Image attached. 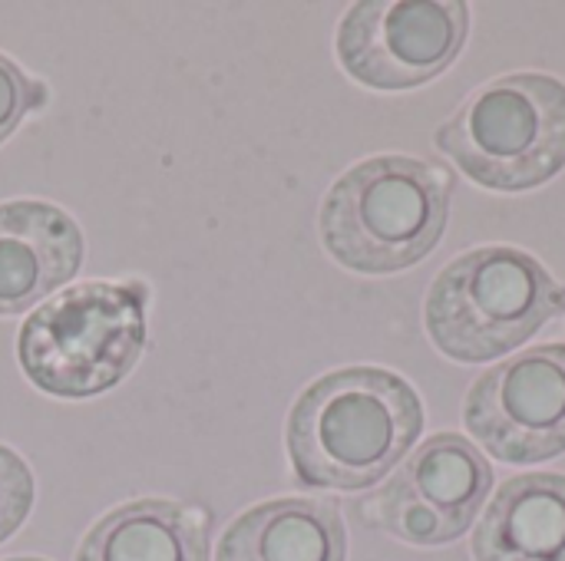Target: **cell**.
<instances>
[{
    "mask_svg": "<svg viewBox=\"0 0 565 561\" xmlns=\"http://www.w3.org/2000/svg\"><path fill=\"white\" fill-rule=\"evenodd\" d=\"M463 420L500 463L533 466L565 453V344L490 367L467 393Z\"/></svg>",
    "mask_w": 565,
    "mask_h": 561,
    "instance_id": "obj_7",
    "label": "cell"
},
{
    "mask_svg": "<svg viewBox=\"0 0 565 561\" xmlns=\"http://www.w3.org/2000/svg\"><path fill=\"white\" fill-rule=\"evenodd\" d=\"M467 33L460 0H364L338 26V60L371 89H414L460 56Z\"/></svg>",
    "mask_w": 565,
    "mask_h": 561,
    "instance_id": "obj_6",
    "label": "cell"
},
{
    "mask_svg": "<svg viewBox=\"0 0 565 561\" xmlns=\"http://www.w3.org/2000/svg\"><path fill=\"white\" fill-rule=\"evenodd\" d=\"M43 106L46 86L0 53V142H7L20 129V122Z\"/></svg>",
    "mask_w": 565,
    "mask_h": 561,
    "instance_id": "obj_13",
    "label": "cell"
},
{
    "mask_svg": "<svg viewBox=\"0 0 565 561\" xmlns=\"http://www.w3.org/2000/svg\"><path fill=\"white\" fill-rule=\"evenodd\" d=\"M215 561H348V529L334 503L271 499L225 529Z\"/></svg>",
    "mask_w": 565,
    "mask_h": 561,
    "instance_id": "obj_10",
    "label": "cell"
},
{
    "mask_svg": "<svg viewBox=\"0 0 565 561\" xmlns=\"http://www.w3.org/2000/svg\"><path fill=\"white\" fill-rule=\"evenodd\" d=\"M33 509V473L20 453L0 446V546L26 522Z\"/></svg>",
    "mask_w": 565,
    "mask_h": 561,
    "instance_id": "obj_14",
    "label": "cell"
},
{
    "mask_svg": "<svg viewBox=\"0 0 565 561\" xmlns=\"http://www.w3.org/2000/svg\"><path fill=\"white\" fill-rule=\"evenodd\" d=\"M490 460L457 433L427 440L374 499V522L401 542L434 549L457 542L487 506Z\"/></svg>",
    "mask_w": 565,
    "mask_h": 561,
    "instance_id": "obj_8",
    "label": "cell"
},
{
    "mask_svg": "<svg viewBox=\"0 0 565 561\" xmlns=\"http://www.w3.org/2000/svg\"><path fill=\"white\" fill-rule=\"evenodd\" d=\"M450 192V175L424 159H364L324 195L321 241L338 265L358 274L404 271L440 245Z\"/></svg>",
    "mask_w": 565,
    "mask_h": 561,
    "instance_id": "obj_2",
    "label": "cell"
},
{
    "mask_svg": "<svg viewBox=\"0 0 565 561\" xmlns=\"http://www.w3.org/2000/svg\"><path fill=\"white\" fill-rule=\"evenodd\" d=\"M473 559L565 561V476L507 479L473 532Z\"/></svg>",
    "mask_w": 565,
    "mask_h": 561,
    "instance_id": "obj_11",
    "label": "cell"
},
{
    "mask_svg": "<svg viewBox=\"0 0 565 561\" xmlns=\"http://www.w3.org/2000/svg\"><path fill=\"white\" fill-rule=\"evenodd\" d=\"M86 241L79 225L50 202L17 198L0 205V317L26 314L73 281Z\"/></svg>",
    "mask_w": 565,
    "mask_h": 561,
    "instance_id": "obj_9",
    "label": "cell"
},
{
    "mask_svg": "<svg viewBox=\"0 0 565 561\" xmlns=\"http://www.w3.org/2000/svg\"><path fill=\"white\" fill-rule=\"evenodd\" d=\"M434 142L483 188H536L565 169V83L546 73L493 79L454 109Z\"/></svg>",
    "mask_w": 565,
    "mask_h": 561,
    "instance_id": "obj_5",
    "label": "cell"
},
{
    "mask_svg": "<svg viewBox=\"0 0 565 561\" xmlns=\"http://www.w3.org/2000/svg\"><path fill=\"white\" fill-rule=\"evenodd\" d=\"M76 561H209V516L172 499L122 503L83 536Z\"/></svg>",
    "mask_w": 565,
    "mask_h": 561,
    "instance_id": "obj_12",
    "label": "cell"
},
{
    "mask_svg": "<svg viewBox=\"0 0 565 561\" xmlns=\"http://www.w3.org/2000/svg\"><path fill=\"white\" fill-rule=\"evenodd\" d=\"M146 350V288L83 281L33 308L17 337L26 380L60 400H89L132 374Z\"/></svg>",
    "mask_w": 565,
    "mask_h": 561,
    "instance_id": "obj_3",
    "label": "cell"
},
{
    "mask_svg": "<svg viewBox=\"0 0 565 561\" xmlns=\"http://www.w3.org/2000/svg\"><path fill=\"white\" fill-rule=\"evenodd\" d=\"M7 561H46V559H7Z\"/></svg>",
    "mask_w": 565,
    "mask_h": 561,
    "instance_id": "obj_15",
    "label": "cell"
},
{
    "mask_svg": "<svg viewBox=\"0 0 565 561\" xmlns=\"http://www.w3.org/2000/svg\"><path fill=\"white\" fill-rule=\"evenodd\" d=\"M565 311V288L526 251L490 245L450 261L424 308L427 334L460 364L497 360Z\"/></svg>",
    "mask_w": 565,
    "mask_h": 561,
    "instance_id": "obj_4",
    "label": "cell"
},
{
    "mask_svg": "<svg viewBox=\"0 0 565 561\" xmlns=\"http://www.w3.org/2000/svg\"><path fill=\"white\" fill-rule=\"evenodd\" d=\"M417 390L381 367H344L301 390L288 413L285 446L308 489L361 493L381 483L420 440Z\"/></svg>",
    "mask_w": 565,
    "mask_h": 561,
    "instance_id": "obj_1",
    "label": "cell"
}]
</instances>
